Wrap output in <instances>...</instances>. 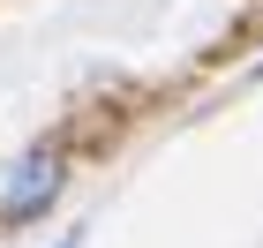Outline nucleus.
Masks as SVG:
<instances>
[{"label": "nucleus", "instance_id": "obj_1", "mask_svg": "<svg viewBox=\"0 0 263 248\" xmlns=\"http://www.w3.org/2000/svg\"><path fill=\"white\" fill-rule=\"evenodd\" d=\"M53 196H61V158H53V150H23V158L8 165V181H0V211H8V218H38Z\"/></svg>", "mask_w": 263, "mask_h": 248}, {"label": "nucleus", "instance_id": "obj_2", "mask_svg": "<svg viewBox=\"0 0 263 248\" xmlns=\"http://www.w3.org/2000/svg\"><path fill=\"white\" fill-rule=\"evenodd\" d=\"M61 248H76V241H61Z\"/></svg>", "mask_w": 263, "mask_h": 248}]
</instances>
